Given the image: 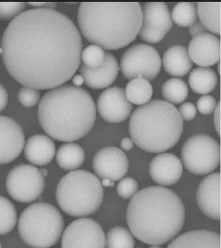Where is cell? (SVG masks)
<instances>
[{
    "instance_id": "obj_6",
    "label": "cell",
    "mask_w": 221,
    "mask_h": 248,
    "mask_svg": "<svg viewBox=\"0 0 221 248\" xmlns=\"http://www.w3.org/2000/svg\"><path fill=\"white\" fill-rule=\"evenodd\" d=\"M104 197L103 188L96 175L86 170H73L58 184L56 199L62 210L73 217L94 214Z\"/></svg>"
},
{
    "instance_id": "obj_12",
    "label": "cell",
    "mask_w": 221,
    "mask_h": 248,
    "mask_svg": "<svg viewBox=\"0 0 221 248\" xmlns=\"http://www.w3.org/2000/svg\"><path fill=\"white\" fill-rule=\"evenodd\" d=\"M139 37L145 42L156 44L172 28V19L166 3L149 2L143 6Z\"/></svg>"
},
{
    "instance_id": "obj_35",
    "label": "cell",
    "mask_w": 221,
    "mask_h": 248,
    "mask_svg": "<svg viewBox=\"0 0 221 248\" xmlns=\"http://www.w3.org/2000/svg\"><path fill=\"white\" fill-rule=\"evenodd\" d=\"M216 100L210 95H205L198 100V110L203 114H210L214 111L217 106Z\"/></svg>"
},
{
    "instance_id": "obj_29",
    "label": "cell",
    "mask_w": 221,
    "mask_h": 248,
    "mask_svg": "<svg viewBox=\"0 0 221 248\" xmlns=\"http://www.w3.org/2000/svg\"><path fill=\"white\" fill-rule=\"evenodd\" d=\"M17 222V213L15 205L6 198L0 196V234L9 233Z\"/></svg>"
},
{
    "instance_id": "obj_32",
    "label": "cell",
    "mask_w": 221,
    "mask_h": 248,
    "mask_svg": "<svg viewBox=\"0 0 221 248\" xmlns=\"http://www.w3.org/2000/svg\"><path fill=\"white\" fill-rule=\"evenodd\" d=\"M26 7V4L24 2H0V19H14L24 12Z\"/></svg>"
},
{
    "instance_id": "obj_13",
    "label": "cell",
    "mask_w": 221,
    "mask_h": 248,
    "mask_svg": "<svg viewBox=\"0 0 221 248\" xmlns=\"http://www.w3.org/2000/svg\"><path fill=\"white\" fill-rule=\"evenodd\" d=\"M98 110L102 119L110 123H121L131 115L133 104L128 100L121 87L106 89L98 100Z\"/></svg>"
},
{
    "instance_id": "obj_17",
    "label": "cell",
    "mask_w": 221,
    "mask_h": 248,
    "mask_svg": "<svg viewBox=\"0 0 221 248\" xmlns=\"http://www.w3.org/2000/svg\"><path fill=\"white\" fill-rule=\"evenodd\" d=\"M187 51L192 62L200 67H210L220 60V39L207 32L198 35L189 42Z\"/></svg>"
},
{
    "instance_id": "obj_16",
    "label": "cell",
    "mask_w": 221,
    "mask_h": 248,
    "mask_svg": "<svg viewBox=\"0 0 221 248\" xmlns=\"http://www.w3.org/2000/svg\"><path fill=\"white\" fill-rule=\"evenodd\" d=\"M200 210L213 220L221 218V175L214 172L206 176L200 184L197 192Z\"/></svg>"
},
{
    "instance_id": "obj_46",
    "label": "cell",
    "mask_w": 221,
    "mask_h": 248,
    "mask_svg": "<svg viewBox=\"0 0 221 248\" xmlns=\"http://www.w3.org/2000/svg\"><path fill=\"white\" fill-rule=\"evenodd\" d=\"M0 248H2V247H1V242H0Z\"/></svg>"
},
{
    "instance_id": "obj_5",
    "label": "cell",
    "mask_w": 221,
    "mask_h": 248,
    "mask_svg": "<svg viewBox=\"0 0 221 248\" xmlns=\"http://www.w3.org/2000/svg\"><path fill=\"white\" fill-rule=\"evenodd\" d=\"M133 142L147 152L162 153L179 141L183 120L173 104L154 100L136 108L129 121Z\"/></svg>"
},
{
    "instance_id": "obj_34",
    "label": "cell",
    "mask_w": 221,
    "mask_h": 248,
    "mask_svg": "<svg viewBox=\"0 0 221 248\" xmlns=\"http://www.w3.org/2000/svg\"><path fill=\"white\" fill-rule=\"evenodd\" d=\"M138 191V184L132 178L120 180L117 186V193L124 199H132Z\"/></svg>"
},
{
    "instance_id": "obj_36",
    "label": "cell",
    "mask_w": 221,
    "mask_h": 248,
    "mask_svg": "<svg viewBox=\"0 0 221 248\" xmlns=\"http://www.w3.org/2000/svg\"><path fill=\"white\" fill-rule=\"evenodd\" d=\"M178 110L182 119L186 121L193 120L197 115V108L191 102H185L180 105Z\"/></svg>"
},
{
    "instance_id": "obj_19",
    "label": "cell",
    "mask_w": 221,
    "mask_h": 248,
    "mask_svg": "<svg viewBox=\"0 0 221 248\" xmlns=\"http://www.w3.org/2000/svg\"><path fill=\"white\" fill-rule=\"evenodd\" d=\"M119 67L115 56L110 52L105 53V60L100 67L91 69L82 64L79 69L85 84L93 89L106 88L116 81Z\"/></svg>"
},
{
    "instance_id": "obj_23",
    "label": "cell",
    "mask_w": 221,
    "mask_h": 248,
    "mask_svg": "<svg viewBox=\"0 0 221 248\" xmlns=\"http://www.w3.org/2000/svg\"><path fill=\"white\" fill-rule=\"evenodd\" d=\"M57 164L66 170H73L80 168L85 162L84 149L74 143H68L61 145L56 155Z\"/></svg>"
},
{
    "instance_id": "obj_42",
    "label": "cell",
    "mask_w": 221,
    "mask_h": 248,
    "mask_svg": "<svg viewBox=\"0 0 221 248\" xmlns=\"http://www.w3.org/2000/svg\"><path fill=\"white\" fill-rule=\"evenodd\" d=\"M73 83L75 87H79L85 83L84 78L81 75H77L73 78Z\"/></svg>"
},
{
    "instance_id": "obj_2",
    "label": "cell",
    "mask_w": 221,
    "mask_h": 248,
    "mask_svg": "<svg viewBox=\"0 0 221 248\" xmlns=\"http://www.w3.org/2000/svg\"><path fill=\"white\" fill-rule=\"evenodd\" d=\"M185 208L171 189L151 186L137 192L128 205L126 218L135 237L145 244L168 243L182 230Z\"/></svg>"
},
{
    "instance_id": "obj_20",
    "label": "cell",
    "mask_w": 221,
    "mask_h": 248,
    "mask_svg": "<svg viewBox=\"0 0 221 248\" xmlns=\"http://www.w3.org/2000/svg\"><path fill=\"white\" fill-rule=\"evenodd\" d=\"M55 152L54 141L41 134L30 137L24 145V155L27 160L36 166L49 164L55 156Z\"/></svg>"
},
{
    "instance_id": "obj_41",
    "label": "cell",
    "mask_w": 221,
    "mask_h": 248,
    "mask_svg": "<svg viewBox=\"0 0 221 248\" xmlns=\"http://www.w3.org/2000/svg\"><path fill=\"white\" fill-rule=\"evenodd\" d=\"M134 142L133 140L129 138H124L121 141V147L123 150L129 151L133 149Z\"/></svg>"
},
{
    "instance_id": "obj_22",
    "label": "cell",
    "mask_w": 221,
    "mask_h": 248,
    "mask_svg": "<svg viewBox=\"0 0 221 248\" xmlns=\"http://www.w3.org/2000/svg\"><path fill=\"white\" fill-rule=\"evenodd\" d=\"M163 65L169 75L182 77L187 75L193 67L187 48L183 46L169 48L163 56Z\"/></svg>"
},
{
    "instance_id": "obj_45",
    "label": "cell",
    "mask_w": 221,
    "mask_h": 248,
    "mask_svg": "<svg viewBox=\"0 0 221 248\" xmlns=\"http://www.w3.org/2000/svg\"><path fill=\"white\" fill-rule=\"evenodd\" d=\"M150 248H163L162 247H161V246L159 245H153V246H151Z\"/></svg>"
},
{
    "instance_id": "obj_33",
    "label": "cell",
    "mask_w": 221,
    "mask_h": 248,
    "mask_svg": "<svg viewBox=\"0 0 221 248\" xmlns=\"http://www.w3.org/2000/svg\"><path fill=\"white\" fill-rule=\"evenodd\" d=\"M18 98L23 106L32 108L40 102V93L37 89L24 86L19 91Z\"/></svg>"
},
{
    "instance_id": "obj_18",
    "label": "cell",
    "mask_w": 221,
    "mask_h": 248,
    "mask_svg": "<svg viewBox=\"0 0 221 248\" xmlns=\"http://www.w3.org/2000/svg\"><path fill=\"white\" fill-rule=\"evenodd\" d=\"M149 173L152 179L159 185H174L182 177L183 165L175 155L162 153L151 161Z\"/></svg>"
},
{
    "instance_id": "obj_39",
    "label": "cell",
    "mask_w": 221,
    "mask_h": 248,
    "mask_svg": "<svg viewBox=\"0 0 221 248\" xmlns=\"http://www.w3.org/2000/svg\"><path fill=\"white\" fill-rule=\"evenodd\" d=\"M28 4L34 9L54 10L57 7V3L55 2H32Z\"/></svg>"
},
{
    "instance_id": "obj_1",
    "label": "cell",
    "mask_w": 221,
    "mask_h": 248,
    "mask_svg": "<svg viewBox=\"0 0 221 248\" xmlns=\"http://www.w3.org/2000/svg\"><path fill=\"white\" fill-rule=\"evenodd\" d=\"M2 59L11 77L37 90L61 86L76 73L83 50L80 32L55 10L33 9L11 21L1 40Z\"/></svg>"
},
{
    "instance_id": "obj_25",
    "label": "cell",
    "mask_w": 221,
    "mask_h": 248,
    "mask_svg": "<svg viewBox=\"0 0 221 248\" xmlns=\"http://www.w3.org/2000/svg\"><path fill=\"white\" fill-rule=\"evenodd\" d=\"M197 13L200 22L213 34L221 33V2H199Z\"/></svg>"
},
{
    "instance_id": "obj_44",
    "label": "cell",
    "mask_w": 221,
    "mask_h": 248,
    "mask_svg": "<svg viewBox=\"0 0 221 248\" xmlns=\"http://www.w3.org/2000/svg\"><path fill=\"white\" fill-rule=\"evenodd\" d=\"M40 172H41V173L42 175H43L44 177H46V176L48 175V170H45V169H43V170H40Z\"/></svg>"
},
{
    "instance_id": "obj_4",
    "label": "cell",
    "mask_w": 221,
    "mask_h": 248,
    "mask_svg": "<svg viewBox=\"0 0 221 248\" xmlns=\"http://www.w3.org/2000/svg\"><path fill=\"white\" fill-rule=\"evenodd\" d=\"M138 2H83L78 24L83 36L102 49L117 50L135 40L142 22Z\"/></svg>"
},
{
    "instance_id": "obj_11",
    "label": "cell",
    "mask_w": 221,
    "mask_h": 248,
    "mask_svg": "<svg viewBox=\"0 0 221 248\" xmlns=\"http://www.w3.org/2000/svg\"><path fill=\"white\" fill-rule=\"evenodd\" d=\"M62 248H105L102 226L92 218L77 219L69 224L62 238Z\"/></svg>"
},
{
    "instance_id": "obj_26",
    "label": "cell",
    "mask_w": 221,
    "mask_h": 248,
    "mask_svg": "<svg viewBox=\"0 0 221 248\" xmlns=\"http://www.w3.org/2000/svg\"><path fill=\"white\" fill-rule=\"evenodd\" d=\"M153 87L143 78L131 79L126 85L125 95L131 104L143 106L149 102L153 96Z\"/></svg>"
},
{
    "instance_id": "obj_3",
    "label": "cell",
    "mask_w": 221,
    "mask_h": 248,
    "mask_svg": "<svg viewBox=\"0 0 221 248\" xmlns=\"http://www.w3.org/2000/svg\"><path fill=\"white\" fill-rule=\"evenodd\" d=\"M38 116L40 125L50 137L71 142L86 137L93 129L96 107L85 89L71 85H61L42 97Z\"/></svg>"
},
{
    "instance_id": "obj_30",
    "label": "cell",
    "mask_w": 221,
    "mask_h": 248,
    "mask_svg": "<svg viewBox=\"0 0 221 248\" xmlns=\"http://www.w3.org/2000/svg\"><path fill=\"white\" fill-rule=\"evenodd\" d=\"M171 17L174 23L181 27H190L196 22L197 9L193 3L181 2L172 9Z\"/></svg>"
},
{
    "instance_id": "obj_8",
    "label": "cell",
    "mask_w": 221,
    "mask_h": 248,
    "mask_svg": "<svg viewBox=\"0 0 221 248\" xmlns=\"http://www.w3.org/2000/svg\"><path fill=\"white\" fill-rule=\"evenodd\" d=\"M181 159L186 170L196 175L210 173L220 164V145L207 135H196L184 143Z\"/></svg>"
},
{
    "instance_id": "obj_10",
    "label": "cell",
    "mask_w": 221,
    "mask_h": 248,
    "mask_svg": "<svg viewBox=\"0 0 221 248\" xmlns=\"http://www.w3.org/2000/svg\"><path fill=\"white\" fill-rule=\"evenodd\" d=\"M45 181L40 170L29 164L15 167L6 178L9 195L21 203L36 201L43 193Z\"/></svg>"
},
{
    "instance_id": "obj_9",
    "label": "cell",
    "mask_w": 221,
    "mask_h": 248,
    "mask_svg": "<svg viewBox=\"0 0 221 248\" xmlns=\"http://www.w3.org/2000/svg\"><path fill=\"white\" fill-rule=\"evenodd\" d=\"M120 65L126 79L131 80L140 77L151 81L160 73L162 62L160 54L153 46L136 44L124 52Z\"/></svg>"
},
{
    "instance_id": "obj_43",
    "label": "cell",
    "mask_w": 221,
    "mask_h": 248,
    "mask_svg": "<svg viewBox=\"0 0 221 248\" xmlns=\"http://www.w3.org/2000/svg\"><path fill=\"white\" fill-rule=\"evenodd\" d=\"M101 183H102V185L103 186V187H113L114 185V182L109 179H107V178L102 179V181L101 182Z\"/></svg>"
},
{
    "instance_id": "obj_40",
    "label": "cell",
    "mask_w": 221,
    "mask_h": 248,
    "mask_svg": "<svg viewBox=\"0 0 221 248\" xmlns=\"http://www.w3.org/2000/svg\"><path fill=\"white\" fill-rule=\"evenodd\" d=\"M214 124L215 129L217 132L218 135H220V103L217 104L216 108L214 110Z\"/></svg>"
},
{
    "instance_id": "obj_31",
    "label": "cell",
    "mask_w": 221,
    "mask_h": 248,
    "mask_svg": "<svg viewBox=\"0 0 221 248\" xmlns=\"http://www.w3.org/2000/svg\"><path fill=\"white\" fill-rule=\"evenodd\" d=\"M83 64L87 67L96 69L100 67L105 60V52L100 46L91 45L86 46L81 53Z\"/></svg>"
},
{
    "instance_id": "obj_14",
    "label": "cell",
    "mask_w": 221,
    "mask_h": 248,
    "mask_svg": "<svg viewBox=\"0 0 221 248\" xmlns=\"http://www.w3.org/2000/svg\"><path fill=\"white\" fill-rule=\"evenodd\" d=\"M93 168L101 178L115 182L121 180L129 170V160L121 149L107 147L100 149L93 161Z\"/></svg>"
},
{
    "instance_id": "obj_27",
    "label": "cell",
    "mask_w": 221,
    "mask_h": 248,
    "mask_svg": "<svg viewBox=\"0 0 221 248\" xmlns=\"http://www.w3.org/2000/svg\"><path fill=\"white\" fill-rule=\"evenodd\" d=\"M188 87L182 79L172 78L162 85V94L166 102L179 104L184 102L188 96Z\"/></svg>"
},
{
    "instance_id": "obj_21",
    "label": "cell",
    "mask_w": 221,
    "mask_h": 248,
    "mask_svg": "<svg viewBox=\"0 0 221 248\" xmlns=\"http://www.w3.org/2000/svg\"><path fill=\"white\" fill-rule=\"evenodd\" d=\"M168 248H221L220 235L211 231H191L180 234Z\"/></svg>"
},
{
    "instance_id": "obj_15",
    "label": "cell",
    "mask_w": 221,
    "mask_h": 248,
    "mask_svg": "<svg viewBox=\"0 0 221 248\" xmlns=\"http://www.w3.org/2000/svg\"><path fill=\"white\" fill-rule=\"evenodd\" d=\"M24 145V131L18 122L0 116V164H9L18 158Z\"/></svg>"
},
{
    "instance_id": "obj_37",
    "label": "cell",
    "mask_w": 221,
    "mask_h": 248,
    "mask_svg": "<svg viewBox=\"0 0 221 248\" xmlns=\"http://www.w3.org/2000/svg\"><path fill=\"white\" fill-rule=\"evenodd\" d=\"M206 29L200 21H196L191 26H190L189 33L191 36L195 37L198 35L203 34V33L207 32Z\"/></svg>"
},
{
    "instance_id": "obj_24",
    "label": "cell",
    "mask_w": 221,
    "mask_h": 248,
    "mask_svg": "<svg viewBox=\"0 0 221 248\" xmlns=\"http://www.w3.org/2000/svg\"><path fill=\"white\" fill-rule=\"evenodd\" d=\"M188 81L194 92L200 94H206L216 86L217 76L211 68L199 67L190 73Z\"/></svg>"
},
{
    "instance_id": "obj_28",
    "label": "cell",
    "mask_w": 221,
    "mask_h": 248,
    "mask_svg": "<svg viewBox=\"0 0 221 248\" xmlns=\"http://www.w3.org/2000/svg\"><path fill=\"white\" fill-rule=\"evenodd\" d=\"M135 239L129 231L123 227L110 229L105 236L106 248H134Z\"/></svg>"
},
{
    "instance_id": "obj_7",
    "label": "cell",
    "mask_w": 221,
    "mask_h": 248,
    "mask_svg": "<svg viewBox=\"0 0 221 248\" xmlns=\"http://www.w3.org/2000/svg\"><path fill=\"white\" fill-rule=\"evenodd\" d=\"M65 221L59 209L49 203H35L26 207L18 220L21 238L30 247L48 248L55 245L63 232Z\"/></svg>"
},
{
    "instance_id": "obj_38",
    "label": "cell",
    "mask_w": 221,
    "mask_h": 248,
    "mask_svg": "<svg viewBox=\"0 0 221 248\" xmlns=\"http://www.w3.org/2000/svg\"><path fill=\"white\" fill-rule=\"evenodd\" d=\"M8 93L5 87L0 83V112L3 111L8 103Z\"/></svg>"
}]
</instances>
